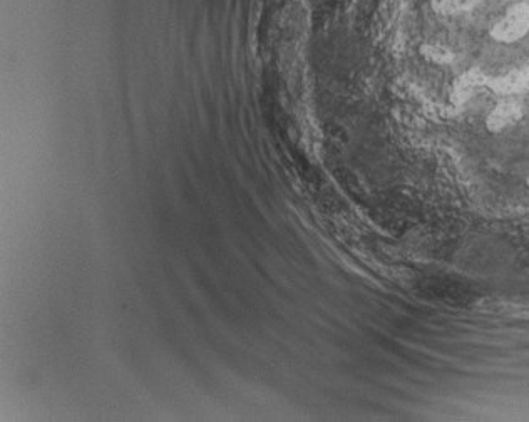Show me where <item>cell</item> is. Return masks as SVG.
<instances>
[{"label": "cell", "instance_id": "6da1fadb", "mask_svg": "<svg viewBox=\"0 0 529 422\" xmlns=\"http://www.w3.org/2000/svg\"><path fill=\"white\" fill-rule=\"evenodd\" d=\"M529 32V2H516L494 24L491 36L499 42H516Z\"/></svg>", "mask_w": 529, "mask_h": 422}]
</instances>
